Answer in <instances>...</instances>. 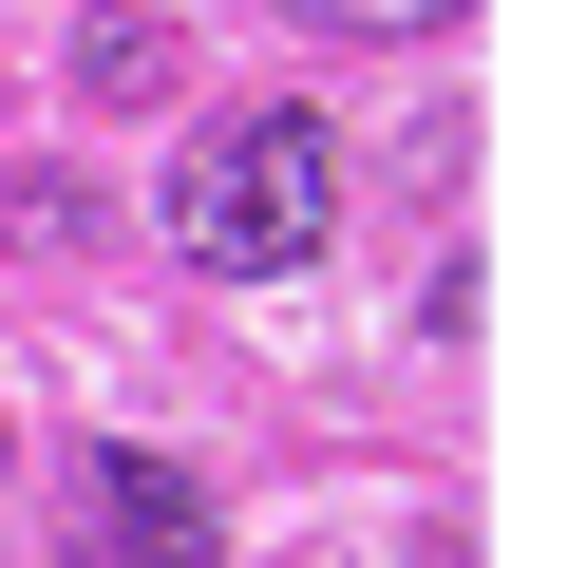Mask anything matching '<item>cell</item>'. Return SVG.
Here are the masks:
<instances>
[{
    "label": "cell",
    "instance_id": "7a4b0ae2",
    "mask_svg": "<svg viewBox=\"0 0 568 568\" xmlns=\"http://www.w3.org/2000/svg\"><path fill=\"white\" fill-rule=\"evenodd\" d=\"M77 568H227V511H209V474H171V455H77Z\"/></svg>",
    "mask_w": 568,
    "mask_h": 568
},
{
    "label": "cell",
    "instance_id": "3957f363",
    "mask_svg": "<svg viewBox=\"0 0 568 568\" xmlns=\"http://www.w3.org/2000/svg\"><path fill=\"white\" fill-rule=\"evenodd\" d=\"M171 58H190V39L152 20V0H95V20L58 39V77H77L95 114H152V95H171Z\"/></svg>",
    "mask_w": 568,
    "mask_h": 568
},
{
    "label": "cell",
    "instance_id": "6da1fadb",
    "mask_svg": "<svg viewBox=\"0 0 568 568\" xmlns=\"http://www.w3.org/2000/svg\"><path fill=\"white\" fill-rule=\"evenodd\" d=\"M323 227H342V133H323L304 95H246V114H209V133L171 152V246H190L209 284L323 265Z\"/></svg>",
    "mask_w": 568,
    "mask_h": 568
},
{
    "label": "cell",
    "instance_id": "277c9868",
    "mask_svg": "<svg viewBox=\"0 0 568 568\" xmlns=\"http://www.w3.org/2000/svg\"><path fill=\"white\" fill-rule=\"evenodd\" d=\"M436 20H455V0H436Z\"/></svg>",
    "mask_w": 568,
    "mask_h": 568
}]
</instances>
